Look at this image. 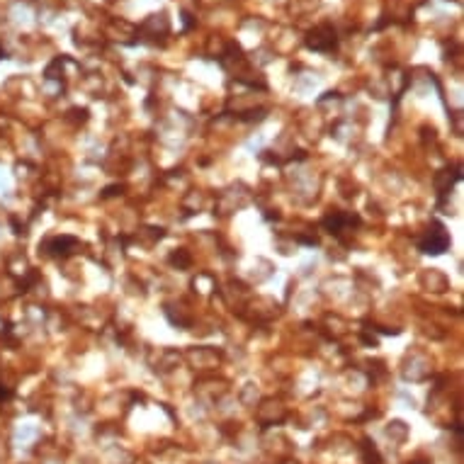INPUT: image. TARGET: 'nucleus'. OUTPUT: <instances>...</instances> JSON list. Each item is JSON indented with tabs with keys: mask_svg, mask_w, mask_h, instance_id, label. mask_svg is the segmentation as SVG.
I'll return each mask as SVG.
<instances>
[{
	"mask_svg": "<svg viewBox=\"0 0 464 464\" xmlns=\"http://www.w3.org/2000/svg\"><path fill=\"white\" fill-rule=\"evenodd\" d=\"M324 226L331 231V234L340 239L343 231H350L352 226H360V217H355V214H345V212H333L324 219Z\"/></svg>",
	"mask_w": 464,
	"mask_h": 464,
	"instance_id": "obj_2",
	"label": "nucleus"
},
{
	"mask_svg": "<svg viewBox=\"0 0 464 464\" xmlns=\"http://www.w3.org/2000/svg\"><path fill=\"white\" fill-rule=\"evenodd\" d=\"M418 248L425 256H440V253H445L450 248V236H447L445 226L440 221H433L430 229L425 231V236L418 241Z\"/></svg>",
	"mask_w": 464,
	"mask_h": 464,
	"instance_id": "obj_1",
	"label": "nucleus"
},
{
	"mask_svg": "<svg viewBox=\"0 0 464 464\" xmlns=\"http://www.w3.org/2000/svg\"><path fill=\"white\" fill-rule=\"evenodd\" d=\"M76 244H78V241L73 239V236H61V239H51V241H46L44 248L51 253V256H68V253H71V251H68V248H73Z\"/></svg>",
	"mask_w": 464,
	"mask_h": 464,
	"instance_id": "obj_3",
	"label": "nucleus"
}]
</instances>
